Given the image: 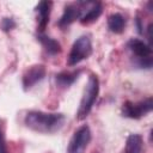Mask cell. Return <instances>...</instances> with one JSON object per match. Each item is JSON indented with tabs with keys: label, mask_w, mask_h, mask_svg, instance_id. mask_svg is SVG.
<instances>
[{
	"label": "cell",
	"mask_w": 153,
	"mask_h": 153,
	"mask_svg": "<svg viewBox=\"0 0 153 153\" xmlns=\"http://www.w3.org/2000/svg\"><path fill=\"white\" fill-rule=\"evenodd\" d=\"M65 115L57 112H43V111H29L25 115L24 123L27 128L43 133L51 134L59 131L65 124Z\"/></svg>",
	"instance_id": "1"
},
{
	"label": "cell",
	"mask_w": 153,
	"mask_h": 153,
	"mask_svg": "<svg viewBox=\"0 0 153 153\" xmlns=\"http://www.w3.org/2000/svg\"><path fill=\"white\" fill-rule=\"evenodd\" d=\"M99 93V80L97 75L90 74L87 84L84 88V93L80 100V105L76 112V118L78 120H84L91 111L92 106L94 105V102L97 100Z\"/></svg>",
	"instance_id": "2"
},
{
	"label": "cell",
	"mask_w": 153,
	"mask_h": 153,
	"mask_svg": "<svg viewBox=\"0 0 153 153\" xmlns=\"http://www.w3.org/2000/svg\"><path fill=\"white\" fill-rule=\"evenodd\" d=\"M91 54H92L91 38L87 35H82L79 38H76L72 45V49L68 55V65L69 66L78 65L82 60L90 57Z\"/></svg>",
	"instance_id": "3"
},
{
	"label": "cell",
	"mask_w": 153,
	"mask_h": 153,
	"mask_svg": "<svg viewBox=\"0 0 153 153\" xmlns=\"http://www.w3.org/2000/svg\"><path fill=\"white\" fill-rule=\"evenodd\" d=\"M129 50L136 56L137 66L140 68L149 69L152 67V48L139 38H131L128 42Z\"/></svg>",
	"instance_id": "4"
},
{
	"label": "cell",
	"mask_w": 153,
	"mask_h": 153,
	"mask_svg": "<svg viewBox=\"0 0 153 153\" xmlns=\"http://www.w3.org/2000/svg\"><path fill=\"white\" fill-rule=\"evenodd\" d=\"M90 141H91L90 127L84 124L74 131V134L68 143L67 153H84L85 149L87 148Z\"/></svg>",
	"instance_id": "5"
},
{
	"label": "cell",
	"mask_w": 153,
	"mask_h": 153,
	"mask_svg": "<svg viewBox=\"0 0 153 153\" xmlns=\"http://www.w3.org/2000/svg\"><path fill=\"white\" fill-rule=\"evenodd\" d=\"M152 98H147V99H143L141 102H137V103H133V102H126L123 103L122 105V115L124 117H128V118H140L145 115H147L148 112H151L152 110Z\"/></svg>",
	"instance_id": "6"
},
{
	"label": "cell",
	"mask_w": 153,
	"mask_h": 153,
	"mask_svg": "<svg viewBox=\"0 0 153 153\" xmlns=\"http://www.w3.org/2000/svg\"><path fill=\"white\" fill-rule=\"evenodd\" d=\"M87 4L88 1H76V2L66 5L63 13L59 20V25L61 27H65V26L71 25L76 19H80L81 16L84 14V10L87 6Z\"/></svg>",
	"instance_id": "7"
},
{
	"label": "cell",
	"mask_w": 153,
	"mask_h": 153,
	"mask_svg": "<svg viewBox=\"0 0 153 153\" xmlns=\"http://www.w3.org/2000/svg\"><path fill=\"white\" fill-rule=\"evenodd\" d=\"M45 76V67L43 65H33L23 74V87L25 91L33 87Z\"/></svg>",
	"instance_id": "8"
},
{
	"label": "cell",
	"mask_w": 153,
	"mask_h": 153,
	"mask_svg": "<svg viewBox=\"0 0 153 153\" xmlns=\"http://www.w3.org/2000/svg\"><path fill=\"white\" fill-rule=\"evenodd\" d=\"M50 8H51V2L50 1H41L36 6V12L38 14V27L39 31H43L49 22L50 17Z\"/></svg>",
	"instance_id": "9"
},
{
	"label": "cell",
	"mask_w": 153,
	"mask_h": 153,
	"mask_svg": "<svg viewBox=\"0 0 153 153\" xmlns=\"http://www.w3.org/2000/svg\"><path fill=\"white\" fill-rule=\"evenodd\" d=\"M102 11H103V7L100 2H90L87 11L84 12V14L80 18V23L84 25L93 23L99 18V16L102 14Z\"/></svg>",
	"instance_id": "10"
},
{
	"label": "cell",
	"mask_w": 153,
	"mask_h": 153,
	"mask_svg": "<svg viewBox=\"0 0 153 153\" xmlns=\"http://www.w3.org/2000/svg\"><path fill=\"white\" fill-rule=\"evenodd\" d=\"M79 74H80V71H65V72H61V73L55 75L56 85L59 87H61V88L69 87L78 79Z\"/></svg>",
	"instance_id": "11"
},
{
	"label": "cell",
	"mask_w": 153,
	"mask_h": 153,
	"mask_svg": "<svg viewBox=\"0 0 153 153\" xmlns=\"http://www.w3.org/2000/svg\"><path fill=\"white\" fill-rule=\"evenodd\" d=\"M37 39L41 42V44L43 45V48L45 49V51L50 55H56L61 51V45L57 41H55L54 38L49 37V36H45L43 33H39L37 35Z\"/></svg>",
	"instance_id": "12"
},
{
	"label": "cell",
	"mask_w": 153,
	"mask_h": 153,
	"mask_svg": "<svg viewBox=\"0 0 153 153\" xmlns=\"http://www.w3.org/2000/svg\"><path fill=\"white\" fill-rule=\"evenodd\" d=\"M108 26L111 32L121 33L126 27V18L121 13H112L108 17Z\"/></svg>",
	"instance_id": "13"
},
{
	"label": "cell",
	"mask_w": 153,
	"mask_h": 153,
	"mask_svg": "<svg viewBox=\"0 0 153 153\" xmlns=\"http://www.w3.org/2000/svg\"><path fill=\"white\" fill-rule=\"evenodd\" d=\"M142 151V137L139 134H130L127 139L123 153H141Z\"/></svg>",
	"instance_id": "14"
},
{
	"label": "cell",
	"mask_w": 153,
	"mask_h": 153,
	"mask_svg": "<svg viewBox=\"0 0 153 153\" xmlns=\"http://www.w3.org/2000/svg\"><path fill=\"white\" fill-rule=\"evenodd\" d=\"M0 153H8V148L6 145V137H5V131L4 127L0 124Z\"/></svg>",
	"instance_id": "15"
},
{
	"label": "cell",
	"mask_w": 153,
	"mask_h": 153,
	"mask_svg": "<svg viewBox=\"0 0 153 153\" xmlns=\"http://www.w3.org/2000/svg\"><path fill=\"white\" fill-rule=\"evenodd\" d=\"M14 26H16V23H14V20L11 19V18H4L2 22H1V27H2L4 31H10V30H12Z\"/></svg>",
	"instance_id": "16"
},
{
	"label": "cell",
	"mask_w": 153,
	"mask_h": 153,
	"mask_svg": "<svg viewBox=\"0 0 153 153\" xmlns=\"http://www.w3.org/2000/svg\"><path fill=\"white\" fill-rule=\"evenodd\" d=\"M152 30H153V24L151 23L147 27V38H148V42H149V47L152 48Z\"/></svg>",
	"instance_id": "17"
}]
</instances>
